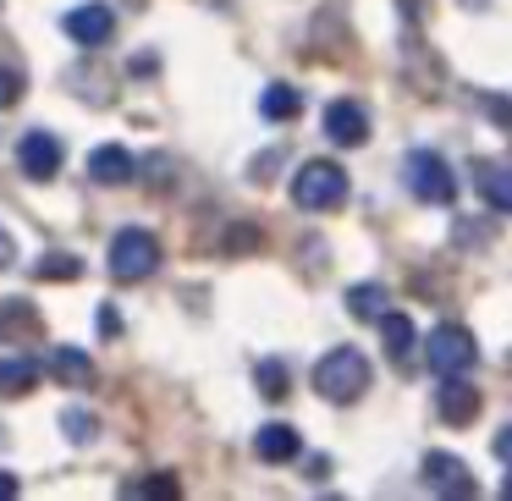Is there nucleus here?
I'll list each match as a JSON object with an SVG mask.
<instances>
[{"label": "nucleus", "instance_id": "obj_1", "mask_svg": "<svg viewBox=\"0 0 512 501\" xmlns=\"http://www.w3.org/2000/svg\"><path fill=\"white\" fill-rule=\"evenodd\" d=\"M314 391L336 408H353L358 397L369 391V358L358 347H331V353L314 364Z\"/></svg>", "mask_w": 512, "mask_h": 501}, {"label": "nucleus", "instance_id": "obj_2", "mask_svg": "<svg viewBox=\"0 0 512 501\" xmlns=\"http://www.w3.org/2000/svg\"><path fill=\"white\" fill-rule=\"evenodd\" d=\"M292 204H298L303 215H331L347 204V171L336 166V160H303L298 177H292Z\"/></svg>", "mask_w": 512, "mask_h": 501}, {"label": "nucleus", "instance_id": "obj_3", "mask_svg": "<svg viewBox=\"0 0 512 501\" xmlns=\"http://www.w3.org/2000/svg\"><path fill=\"white\" fill-rule=\"evenodd\" d=\"M402 182H408V193L419 204H457V177L435 149H413L402 160Z\"/></svg>", "mask_w": 512, "mask_h": 501}, {"label": "nucleus", "instance_id": "obj_4", "mask_svg": "<svg viewBox=\"0 0 512 501\" xmlns=\"http://www.w3.org/2000/svg\"><path fill=\"white\" fill-rule=\"evenodd\" d=\"M160 270V243L155 232H144V226H122V232L111 237V276L116 281H149Z\"/></svg>", "mask_w": 512, "mask_h": 501}, {"label": "nucleus", "instance_id": "obj_5", "mask_svg": "<svg viewBox=\"0 0 512 501\" xmlns=\"http://www.w3.org/2000/svg\"><path fill=\"white\" fill-rule=\"evenodd\" d=\"M424 364H430L435 375H468V369L479 364V342H474V331H468V325H457V320L435 325L430 342H424Z\"/></svg>", "mask_w": 512, "mask_h": 501}, {"label": "nucleus", "instance_id": "obj_6", "mask_svg": "<svg viewBox=\"0 0 512 501\" xmlns=\"http://www.w3.org/2000/svg\"><path fill=\"white\" fill-rule=\"evenodd\" d=\"M61 34L72 39V45L83 50H100L116 39V12L105 6V0H83V6H72L67 17H61Z\"/></svg>", "mask_w": 512, "mask_h": 501}, {"label": "nucleus", "instance_id": "obj_7", "mask_svg": "<svg viewBox=\"0 0 512 501\" xmlns=\"http://www.w3.org/2000/svg\"><path fill=\"white\" fill-rule=\"evenodd\" d=\"M61 160H67V144L56 133H45V127L17 138V166H23V177L50 182V177H61Z\"/></svg>", "mask_w": 512, "mask_h": 501}, {"label": "nucleus", "instance_id": "obj_8", "mask_svg": "<svg viewBox=\"0 0 512 501\" xmlns=\"http://www.w3.org/2000/svg\"><path fill=\"white\" fill-rule=\"evenodd\" d=\"M419 479H424L430 496H474V490H479L474 474H468V463H463V457H452V452H424Z\"/></svg>", "mask_w": 512, "mask_h": 501}, {"label": "nucleus", "instance_id": "obj_9", "mask_svg": "<svg viewBox=\"0 0 512 501\" xmlns=\"http://www.w3.org/2000/svg\"><path fill=\"white\" fill-rule=\"evenodd\" d=\"M320 127H325V138L342 144V149L369 144V111L358 100H331V105H325V116H320Z\"/></svg>", "mask_w": 512, "mask_h": 501}, {"label": "nucleus", "instance_id": "obj_10", "mask_svg": "<svg viewBox=\"0 0 512 501\" xmlns=\"http://www.w3.org/2000/svg\"><path fill=\"white\" fill-rule=\"evenodd\" d=\"M435 419L463 430V424L479 419V391L468 386L463 375H441V391H435Z\"/></svg>", "mask_w": 512, "mask_h": 501}, {"label": "nucleus", "instance_id": "obj_11", "mask_svg": "<svg viewBox=\"0 0 512 501\" xmlns=\"http://www.w3.org/2000/svg\"><path fill=\"white\" fill-rule=\"evenodd\" d=\"M380 342H386V358L402 369V375H413V353H419V331H413V320L408 314H397V309H386L380 314Z\"/></svg>", "mask_w": 512, "mask_h": 501}, {"label": "nucleus", "instance_id": "obj_12", "mask_svg": "<svg viewBox=\"0 0 512 501\" xmlns=\"http://www.w3.org/2000/svg\"><path fill=\"white\" fill-rule=\"evenodd\" d=\"M254 452H259V463H298L303 435L292 430V424L270 419V424H259V430H254Z\"/></svg>", "mask_w": 512, "mask_h": 501}, {"label": "nucleus", "instance_id": "obj_13", "mask_svg": "<svg viewBox=\"0 0 512 501\" xmlns=\"http://www.w3.org/2000/svg\"><path fill=\"white\" fill-rule=\"evenodd\" d=\"M89 177L100 182V188H127V182L138 177V160L127 155L122 144H100V149L89 155Z\"/></svg>", "mask_w": 512, "mask_h": 501}, {"label": "nucleus", "instance_id": "obj_14", "mask_svg": "<svg viewBox=\"0 0 512 501\" xmlns=\"http://www.w3.org/2000/svg\"><path fill=\"white\" fill-rule=\"evenodd\" d=\"M45 331L39 309L28 298H0V342H34Z\"/></svg>", "mask_w": 512, "mask_h": 501}, {"label": "nucleus", "instance_id": "obj_15", "mask_svg": "<svg viewBox=\"0 0 512 501\" xmlns=\"http://www.w3.org/2000/svg\"><path fill=\"white\" fill-rule=\"evenodd\" d=\"M50 375L72 391H89L94 380H100V369H94V358L83 353V347H56V353H50Z\"/></svg>", "mask_w": 512, "mask_h": 501}, {"label": "nucleus", "instance_id": "obj_16", "mask_svg": "<svg viewBox=\"0 0 512 501\" xmlns=\"http://www.w3.org/2000/svg\"><path fill=\"white\" fill-rule=\"evenodd\" d=\"M474 182H479V199L490 210L512 215V166H496V160H474Z\"/></svg>", "mask_w": 512, "mask_h": 501}, {"label": "nucleus", "instance_id": "obj_17", "mask_svg": "<svg viewBox=\"0 0 512 501\" xmlns=\"http://www.w3.org/2000/svg\"><path fill=\"white\" fill-rule=\"evenodd\" d=\"M34 386H39V364L28 353L0 358V397H28Z\"/></svg>", "mask_w": 512, "mask_h": 501}, {"label": "nucleus", "instance_id": "obj_18", "mask_svg": "<svg viewBox=\"0 0 512 501\" xmlns=\"http://www.w3.org/2000/svg\"><path fill=\"white\" fill-rule=\"evenodd\" d=\"M386 309H391V292L380 287V281H358V287H347V314H353V320H380Z\"/></svg>", "mask_w": 512, "mask_h": 501}, {"label": "nucleus", "instance_id": "obj_19", "mask_svg": "<svg viewBox=\"0 0 512 501\" xmlns=\"http://www.w3.org/2000/svg\"><path fill=\"white\" fill-rule=\"evenodd\" d=\"M254 386H259V397H265V402H287L292 369L281 364V358H259V364H254Z\"/></svg>", "mask_w": 512, "mask_h": 501}, {"label": "nucleus", "instance_id": "obj_20", "mask_svg": "<svg viewBox=\"0 0 512 501\" xmlns=\"http://www.w3.org/2000/svg\"><path fill=\"white\" fill-rule=\"evenodd\" d=\"M298 111H303V100H298L292 83H270L265 100H259V116H265V122H292Z\"/></svg>", "mask_w": 512, "mask_h": 501}, {"label": "nucleus", "instance_id": "obj_21", "mask_svg": "<svg viewBox=\"0 0 512 501\" xmlns=\"http://www.w3.org/2000/svg\"><path fill=\"white\" fill-rule=\"evenodd\" d=\"M122 496H160V501H177L182 496V479L177 474H133L122 485Z\"/></svg>", "mask_w": 512, "mask_h": 501}, {"label": "nucleus", "instance_id": "obj_22", "mask_svg": "<svg viewBox=\"0 0 512 501\" xmlns=\"http://www.w3.org/2000/svg\"><path fill=\"white\" fill-rule=\"evenodd\" d=\"M78 270H83L78 254H45V259L34 265V276H39V281H78Z\"/></svg>", "mask_w": 512, "mask_h": 501}, {"label": "nucleus", "instance_id": "obj_23", "mask_svg": "<svg viewBox=\"0 0 512 501\" xmlns=\"http://www.w3.org/2000/svg\"><path fill=\"white\" fill-rule=\"evenodd\" d=\"M61 430H67L72 441H89V435H94V413H83V408H67V413H61Z\"/></svg>", "mask_w": 512, "mask_h": 501}, {"label": "nucleus", "instance_id": "obj_24", "mask_svg": "<svg viewBox=\"0 0 512 501\" xmlns=\"http://www.w3.org/2000/svg\"><path fill=\"white\" fill-rule=\"evenodd\" d=\"M23 89H28V78L17 67H0V105H17L23 100Z\"/></svg>", "mask_w": 512, "mask_h": 501}, {"label": "nucleus", "instance_id": "obj_25", "mask_svg": "<svg viewBox=\"0 0 512 501\" xmlns=\"http://www.w3.org/2000/svg\"><path fill=\"white\" fill-rule=\"evenodd\" d=\"M94 331H100L105 342H111V336H122V314H116L111 303H100V309H94Z\"/></svg>", "mask_w": 512, "mask_h": 501}, {"label": "nucleus", "instance_id": "obj_26", "mask_svg": "<svg viewBox=\"0 0 512 501\" xmlns=\"http://www.w3.org/2000/svg\"><path fill=\"white\" fill-rule=\"evenodd\" d=\"M490 452H496V463H501V468H512V424H501V430H496Z\"/></svg>", "mask_w": 512, "mask_h": 501}, {"label": "nucleus", "instance_id": "obj_27", "mask_svg": "<svg viewBox=\"0 0 512 501\" xmlns=\"http://www.w3.org/2000/svg\"><path fill=\"white\" fill-rule=\"evenodd\" d=\"M6 265H17V237L0 226V270H6Z\"/></svg>", "mask_w": 512, "mask_h": 501}, {"label": "nucleus", "instance_id": "obj_28", "mask_svg": "<svg viewBox=\"0 0 512 501\" xmlns=\"http://www.w3.org/2000/svg\"><path fill=\"white\" fill-rule=\"evenodd\" d=\"M490 122H496V127H507V133H512V105H507V100L496 105V94H490Z\"/></svg>", "mask_w": 512, "mask_h": 501}, {"label": "nucleus", "instance_id": "obj_29", "mask_svg": "<svg viewBox=\"0 0 512 501\" xmlns=\"http://www.w3.org/2000/svg\"><path fill=\"white\" fill-rule=\"evenodd\" d=\"M12 496H23V479H17V474H0V501H12Z\"/></svg>", "mask_w": 512, "mask_h": 501}, {"label": "nucleus", "instance_id": "obj_30", "mask_svg": "<svg viewBox=\"0 0 512 501\" xmlns=\"http://www.w3.org/2000/svg\"><path fill=\"white\" fill-rule=\"evenodd\" d=\"M155 67H160V61H155V56H149V50H144V56L133 61V78H149V72H155Z\"/></svg>", "mask_w": 512, "mask_h": 501}, {"label": "nucleus", "instance_id": "obj_31", "mask_svg": "<svg viewBox=\"0 0 512 501\" xmlns=\"http://www.w3.org/2000/svg\"><path fill=\"white\" fill-rule=\"evenodd\" d=\"M501 496H512V468H507V479H501Z\"/></svg>", "mask_w": 512, "mask_h": 501}]
</instances>
